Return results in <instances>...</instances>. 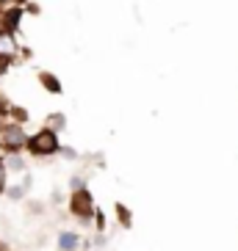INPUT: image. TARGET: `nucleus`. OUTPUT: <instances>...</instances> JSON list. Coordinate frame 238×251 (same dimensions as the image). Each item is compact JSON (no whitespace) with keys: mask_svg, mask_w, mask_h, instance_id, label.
Returning a JSON list of instances; mask_svg holds the SVG:
<instances>
[{"mask_svg":"<svg viewBox=\"0 0 238 251\" xmlns=\"http://www.w3.org/2000/svg\"><path fill=\"white\" fill-rule=\"evenodd\" d=\"M30 152H36V155H53L56 149H59V141H56V133L45 130V133H39L30 138Z\"/></svg>","mask_w":238,"mask_h":251,"instance_id":"obj_1","label":"nucleus"},{"mask_svg":"<svg viewBox=\"0 0 238 251\" xmlns=\"http://www.w3.org/2000/svg\"><path fill=\"white\" fill-rule=\"evenodd\" d=\"M72 213L75 215H83V218H89L94 213V207H91V196L86 191H78L72 199Z\"/></svg>","mask_w":238,"mask_h":251,"instance_id":"obj_2","label":"nucleus"},{"mask_svg":"<svg viewBox=\"0 0 238 251\" xmlns=\"http://www.w3.org/2000/svg\"><path fill=\"white\" fill-rule=\"evenodd\" d=\"M3 144H6L8 149H17V147H23L25 144V135L20 127H8L6 133H3Z\"/></svg>","mask_w":238,"mask_h":251,"instance_id":"obj_3","label":"nucleus"},{"mask_svg":"<svg viewBox=\"0 0 238 251\" xmlns=\"http://www.w3.org/2000/svg\"><path fill=\"white\" fill-rule=\"evenodd\" d=\"M14 50H17L14 39L3 30V33H0V58H11V55H14Z\"/></svg>","mask_w":238,"mask_h":251,"instance_id":"obj_4","label":"nucleus"},{"mask_svg":"<svg viewBox=\"0 0 238 251\" xmlns=\"http://www.w3.org/2000/svg\"><path fill=\"white\" fill-rule=\"evenodd\" d=\"M59 243L64 251H75L78 249V235H72V232H64V235L59 237Z\"/></svg>","mask_w":238,"mask_h":251,"instance_id":"obj_5","label":"nucleus"},{"mask_svg":"<svg viewBox=\"0 0 238 251\" xmlns=\"http://www.w3.org/2000/svg\"><path fill=\"white\" fill-rule=\"evenodd\" d=\"M42 83H45L47 89H53V91H61V86H59V80H53L50 75H42Z\"/></svg>","mask_w":238,"mask_h":251,"instance_id":"obj_6","label":"nucleus"},{"mask_svg":"<svg viewBox=\"0 0 238 251\" xmlns=\"http://www.w3.org/2000/svg\"><path fill=\"white\" fill-rule=\"evenodd\" d=\"M8 196H11V199H20V196H23V188H11V191H8Z\"/></svg>","mask_w":238,"mask_h":251,"instance_id":"obj_7","label":"nucleus"},{"mask_svg":"<svg viewBox=\"0 0 238 251\" xmlns=\"http://www.w3.org/2000/svg\"><path fill=\"white\" fill-rule=\"evenodd\" d=\"M75 188H78V191H83V182H81V177H75V179H72V191H75Z\"/></svg>","mask_w":238,"mask_h":251,"instance_id":"obj_8","label":"nucleus"},{"mask_svg":"<svg viewBox=\"0 0 238 251\" xmlns=\"http://www.w3.org/2000/svg\"><path fill=\"white\" fill-rule=\"evenodd\" d=\"M3 179H6V171H3V163H0V191H3Z\"/></svg>","mask_w":238,"mask_h":251,"instance_id":"obj_9","label":"nucleus"},{"mask_svg":"<svg viewBox=\"0 0 238 251\" xmlns=\"http://www.w3.org/2000/svg\"><path fill=\"white\" fill-rule=\"evenodd\" d=\"M0 122H3V111H0Z\"/></svg>","mask_w":238,"mask_h":251,"instance_id":"obj_10","label":"nucleus"},{"mask_svg":"<svg viewBox=\"0 0 238 251\" xmlns=\"http://www.w3.org/2000/svg\"><path fill=\"white\" fill-rule=\"evenodd\" d=\"M3 3H8V0H3Z\"/></svg>","mask_w":238,"mask_h":251,"instance_id":"obj_11","label":"nucleus"}]
</instances>
